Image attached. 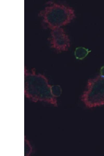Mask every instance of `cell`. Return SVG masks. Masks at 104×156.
<instances>
[{"label": "cell", "instance_id": "cell-1", "mask_svg": "<svg viewBox=\"0 0 104 156\" xmlns=\"http://www.w3.org/2000/svg\"><path fill=\"white\" fill-rule=\"evenodd\" d=\"M51 86L46 77L37 73L34 69H24V93L27 98L34 101L47 102L57 106L56 98L51 91Z\"/></svg>", "mask_w": 104, "mask_h": 156}, {"label": "cell", "instance_id": "cell-2", "mask_svg": "<svg viewBox=\"0 0 104 156\" xmlns=\"http://www.w3.org/2000/svg\"><path fill=\"white\" fill-rule=\"evenodd\" d=\"M40 14L44 23L51 30L66 26L76 17L72 7L52 2Z\"/></svg>", "mask_w": 104, "mask_h": 156}, {"label": "cell", "instance_id": "cell-3", "mask_svg": "<svg viewBox=\"0 0 104 156\" xmlns=\"http://www.w3.org/2000/svg\"><path fill=\"white\" fill-rule=\"evenodd\" d=\"M85 106L92 108L104 105V77L98 75L87 81L86 89L81 97Z\"/></svg>", "mask_w": 104, "mask_h": 156}, {"label": "cell", "instance_id": "cell-4", "mask_svg": "<svg viewBox=\"0 0 104 156\" xmlns=\"http://www.w3.org/2000/svg\"><path fill=\"white\" fill-rule=\"evenodd\" d=\"M50 40L51 47L61 53L67 51L70 46L69 36L62 27L51 30Z\"/></svg>", "mask_w": 104, "mask_h": 156}, {"label": "cell", "instance_id": "cell-5", "mask_svg": "<svg viewBox=\"0 0 104 156\" xmlns=\"http://www.w3.org/2000/svg\"><path fill=\"white\" fill-rule=\"evenodd\" d=\"M91 52L88 49L82 47L76 48L74 52L75 57L77 59L82 60L84 59Z\"/></svg>", "mask_w": 104, "mask_h": 156}, {"label": "cell", "instance_id": "cell-6", "mask_svg": "<svg viewBox=\"0 0 104 156\" xmlns=\"http://www.w3.org/2000/svg\"><path fill=\"white\" fill-rule=\"evenodd\" d=\"M51 91L54 96L56 98L61 95L62 89L60 86L58 85L52 86Z\"/></svg>", "mask_w": 104, "mask_h": 156}, {"label": "cell", "instance_id": "cell-7", "mask_svg": "<svg viewBox=\"0 0 104 156\" xmlns=\"http://www.w3.org/2000/svg\"><path fill=\"white\" fill-rule=\"evenodd\" d=\"M100 75L104 77V66L102 67L101 69Z\"/></svg>", "mask_w": 104, "mask_h": 156}]
</instances>
